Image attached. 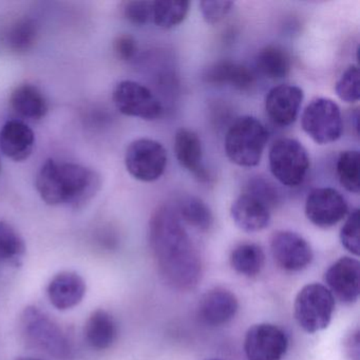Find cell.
I'll return each instance as SVG.
<instances>
[{
  "label": "cell",
  "mask_w": 360,
  "mask_h": 360,
  "mask_svg": "<svg viewBox=\"0 0 360 360\" xmlns=\"http://www.w3.org/2000/svg\"><path fill=\"white\" fill-rule=\"evenodd\" d=\"M98 172L75 163L47 160L37 172V193L48 205L70 206L75 210L89 203L101 189Z\"/></svg>",
  "instance_id": "obj_2"
},
{
  "label": "cell",
  "mask_w": 360,
  "mask_h": 360,
  "mask_svg": "<svg viewBox=\"0 0 360 360\" xmlns=\"http://www.w3.org/2000/svg\"><path fill=\"white\" fill-rule=\"evenodd\" d=\"M269 169L274 178L288 187L302 184L309 169V157L299 141L282 138L271 145L269 153Z\"/></svg>",
  "instance_id": "obj_6"
},
{
  "label": "cell",
  "mask_w": 360,
  "mask_h": 360,
  "mask_svg": "<svg viewBox=\"0 0 360 360\" xmlns=\"http://www.w3.org/2000/svg\"><path fill=\"white\" fill-rule=\"evenodd\" d=\"M305 216L319 229H330L338 224L349 214L347 200L330 187L315 188L305 200Z\"/></svg>",
  "instance_id": "obj_10"
},
{
  "label": "cell",
  "mask_w": 360,
  "mask_h": 360,
  "mask_svg": "<svg viewBox=\"0 0 360 360\" xmlns=\"http://www.w3.org/2000/svg\"><path fill=\"white\" fill-rule=\"evenodd\" d=\"M243 193H250L264 202L271 210H275L281 202V193L278 187L263 176H255L248 181Z\"/></svg>",
  "instance_id": "obj_30"
},
{
  "label": "cell",
  "mask_w": 360,
  "mask_h": 360,
  "mask_svg": "<svg viewBox=\"0 0 360 360\" xmlns=\"http://www.w3.org/2000/svg\"><path fill=\"white\" fill-rule=\"evenodd\" d=\"M233 6V1L227 0H204L200 3V11L207 24L216 25L231 13Z\"/></svg>",
  "instance_id": "obj_33"
},
{
  "label": "cell",
  "mask_w": 360,
  "mask_h": 360,
  "mask_svg": "<svg viewBox=\"0 0 360 360\" xmlns=\"http://www.w3.org/2000/svg\"><path fill=\"white\" fill-rule=\"evenodd\" d=\"M115 56L123 62H129L138 53V44L130 34H121L113 41Z\"/></svg>",
  "instance_id": "obj_35"
},
{
  "label": "cell",
  "mask_w": 360,
  "mask_h": 360,
  "mask_svg": "<svg viewBox=\"0 0 360 360\" xmlns=\"http://www.w3.org/2000/svg\"><path fill=\"white\" fill-rule=\"evenodd\" d=\"M112 100L122 115L144 121H157L163 106L150 89L134 81H122L113 90Z\"/></svg>",
  "instance_id": "obj_9"
},
{
  "label": "cell",
  "mask_w": 360,
  "mask_h": 360,
  "mask_svg": "<svg viewBox=\"0 0 360 360\" xmlns=\"http://www.w3.org/2000/svg\"><path fill=\"white\" fill-rule=\"evenodd\" d=\"M22 332L33 347L45 352L56 360H69L73 349L70 340L62 328L47 314L37 307L25 309L22 315Z\"/></svg>",
  "instance_id": "obj_4"
},
{
  "label": "cell",
  "mask_w": 360,
  "mask_h": 360,
  "mask_svg": "<svg viewBox=\"0 0 360 360\" xmlns=\"http://www.w3.org/2000/svg\"><path fill=\"white\" fill-rule=\"evenodd\" d=\"M269 141V132L257 117H238L227 130L224 149L231 163L240 167L259 165Z\"/></svg>",
  "instance_id": "obj_3"
},
{
  "label": "cell",
  "mask_w": 360,
  "mask_h": 360,
  "mask_svg": "<svg viewBox=\"0 0 360 360\" xmlns=\"http://www.w3.org/2000/svg\"><path fill=\"white\" fill-rule=\"evenodd\" d=\"M0 172H1V162H0Z\"/></svg>",
  "instance_id": "obj_38"
},
{
  "label": "cell",
  "mask_w": 360,
  "mask_h": 360,
  "mask_svg": "<svg viewBox=\"0 0 360 360\" xmlns=\"http://www.w3.org/2000/svg\"><path fill=\"white\" fill-rule=\"evenodd\" d=\"M360 75L357 66H349L335 85V92L342 102L357 103L360 98Z\"/></svg>",
  "instance_id": "obj_31"
},
{
  "label": "cell",
  "mask_w": 360,
  "mask_h": 360,
  "mask_svg": "<svg viewBox=\"0 0 360 360\" xmlns=\"http://www.w3.org/2000/svg\"><path fill=\"white\" fill-rule=\"evenodd\" d=\"M334 309V296L323 284H307L295 299V319L309 334L326 330L330 323Z\"/></svg>",
  "instance_id": "obj_5"
},
{
  "label": "cell",
  "mask_w": 360,
  "mask_h": 360,
  "mask_svg": "<svg viewBox=\"0 0 360 360\" xmlns=\"http://www.w3.org/2000/svg\"><path fill=\"white\" fill-rule=\"evenodd\" d=\"M340 241L343 248L354 256H359V210L349 212L345 224L341 227Z\"/></svg>",
  "instance_id": "obj_32"
},
{
  "label": "cell",
  "mask_w": 360,
  "mask_h": 360,
  "mask_svg": "<svg viewBox=\"0 0 360 360\" xmlns=\"http://www.w3.org/2000/svg\"><path fill=\"white\" fill-rule=\"evenodd\" d=\"M176 214L183 223L200 231H208L214 225L210 206L195 195H186L179 201Z\"/></svg>",
  "instance_id": "obj_24"
},
{
  "label": "cell",
  "mask_w": 360,
  "mask_h": 360,
  "mask_svg": "<svg viewBox=\"0 0 360 360\" xmlns=\"http://www.w3.org/2000/svg\"><path fill=\"white\" fill-rule=\"evenodd\" d=\"M239 309L237 297L224 288L207 290L200 299L198 315L206 326H221L235 318Z\"/></svg>",
  "instance_id": "obj_15"
},
{
  "label": "cell",
  "mask_w": 360,
  "mask_h": 360,
  "mask_svg": "<svg viewBox=\"0 0 360 360\" xmlns=\"http://www.w3.org/2000/svg\"><path fill=\"white\" fill-rule=\"evenodd\" d=\"M10 104L18 115L33 121L44 119L49 111L43 92L31 84L18 86L10 96Z\"/></svg>",
  "instance_id": "obj_21"
},
{
  "label": "cell",
  "mask_w": 360,
  "mask_h": 360,
  "mask_svg": "<svg viewBox=\"0 0 360 360\" xmlns=\"http://www.w3.org/2000/svg\"><path fill=\"white\" fill-rule=\"evenodd\" d=\"M359 151L345 150L339 155L336 172L341 186L349 193L358 195L360 191Z\"/></svg>",
  "instance_id": "obj_28"
},
{
  "label": "cell",
  "mask_w": 360,
  "mask_h": 360,
  "mask_svg": "<svg viewBox=\"0 0 360 360\" xmlns=\"http://www.w3.org/2000/svg\"><path fill=\"white\" fill-rule=\"evenodd\" d=\"M84 335L92 349L104 351L112 347L117 340V322L108 311L96 309L88 318Z\"/></svg>",
  "instance_id": "obj_22"
},
{
  "label": "cell",
  "mask_w": 360,
  "mask_h": 360,
  "mask_svg": "<svg viewBox=\"0 0 360 360\" xmlns=\"http://www.w3.org/2000/svg\"><path fill=\"white\" fill-rule=\"evenodd\" d=\"M301 127L316 144H330L342 136V113L334 101L315 98L303 110Z\"/></svg>",
  "instance_id": "obj_7"
},
{
  "label": "cell",
  "mask_w": 360,
  "mask_h": 360,
  "mask_svg": "<svg viewBox=\"0 0 360 360\" xmlns=\"http://www.w3.org/2000/svg\"><path fill=\"white\" fill-rule=\"evenodd\" d=\"M26 252L24 239L6 221L0 220V262H16Z\"/></svg>",
  "instance_id": "obj_29"
},
{
  "label": "cell",
  "mask_w": 360,
  "mask_h": 360,
  "mask_svg": "<svg viewBox=\"0 0 360 360\" xmlns=\"http://www.w3.org/2000/svg\"><path fill=\"white\" fill-rule=\"evenodd\" d=\"M359 330H354L343 341L345 356L349 360H360Z\"/></svg>",
  "instance_id": "obj_36"
},
{
  "label": "cell",
  "mask_w": 360,
  "mask_h": 360,
  "mask_svg": "<svg viewBox=\"0 0 360 360\" xmlns=\"http://www.w3.org/2000/svg\"><path fill=\"white\" fill-rule=\"evenodd\" d=\"M273 210L258 198L242 193L231 204V216L245 233H258L269 226Z\"/></svg>",
  "instance_id": "obj_17"
},
{
  "label": "cell",
  "mask_w": 360,
  "mask_h": 360,
  "mask_svg": "<svg viewBox=\"0 0 360 360\" xmlns=\"http://www.w3.org/2000/svg\"><path fill=\"white\" fill-rule=\"evenodd\" d=\"M149 244L158 271L169 288L193 290L202 277V261L176 208L162 205L149 222Z\"/></svg>",
  "instance_id": "obj_1"
},
{
  "label": "cell",
  "mask_w": 360,
  "mask_h": 360,
  "mask_svg": "<svg viewBox=\"0 0 360 360\" xmlns=\"http://www.w3.org/2000/svg\"><path fill=\"white\" fill-rule=\"evenodd\" d=\"M37 28L30 18H20L10 25L4 34L6 46L16 53L29 51L37 41Z\"/></svg>",
  "instance_id": "obj_27"
},
{
  "label": "cell",
  "mask_w": 360,
  "mask_h": 360,
  "mask_svg": "<svg viewBox=\"0 0 360 360\" xmlns=\"http://www.w3.org/2000/svg\"><path fill=\"white\" fill-rule=\"evenodd\" d=\"M271 252L280 269L292 273L307 269L314 258L309 242L302 236L290 231H278L273 233Z\"/></svg>",
  "instance_id": "obj_12"
},
{
  "label": "cell",
  "mask_w": 360,
  "mask_h": 360,
  "mask_svg": "<svg viewBox=\"0 0 360 360\" xmlns=\"http://www.w3.org/2000/svg\"><path fill=\"white\" fill-rule=\"evenodd\" d=\"M153 1H127L123 6V15L130 24L144 26L151 20Z\"/></svg>",
  "instance_id": "obj_34"
},
{
  "label": "cell",
  "mask_w": 360,
  "mask_h": 360,
  "mask_svg": "<svg viewBox=\"0 0 360 360\" xmlns=\"http://www.w3.org/2000/svg\"><path fill=\"white\" fill-rule=\"evenodd\" d=\"M125 165L130 176L141 182H155L167 166V151L153 139L142 138L130 143L125 153Z\"/></svg>",
  "instance_id": "obj_8"
},
{
  "label": "cell",
  "mask_w": 360,
  "mask_h": 360,
  "mask_svg": "<svg viewBox=\"0 0 360 360\" xmlns=\"http://www.w3.org/2000/svg\"><path fill=\"white\" fill-rule=\"evenodd\" d=\"M191 3L185 0H159L153 1L151 20L155 26L169 30L184 22Z\"/></svg>",
  "instance_id": "obj_26"
},
{
  "label": "cell",
  "mask_w": 360,
  "mask_h": 360,
  "mask_svg": "<svg viewBox=\"0 0 360 360\" xmlns=\"http://www.w3.org/2000/svg\"><path fill=\"white\" fill-rule=\"evenodd\" d=\"M214 360H218V359H214Z\"/></svg>",
  "instance_id": "obj_39"
},
{
  "label": "cell",
  "mask_w": 360,
  "mask_h": 360,
  "mask_svg": "<svg viewBox=\"0 0 360 360\" xmlns=\"http://www.w3.org/2000/svg\"><path fill=\"white\" fill-rule=\"evenodd\" d=\"M85 280L75 271H62L54 276L48 285L50 302L60 311L77 307L85 297Z\"/></svg>",
  "instance_id": "obj_19"
},
{
  "label": "cell",
  "mask_w": 360,
  "mask_h": 360,
  "mask_svg": "<svg viewBox=\"0 0 360 360\" xmlns=\"http://www.w3.org/2000/svg\"><path fill=\"white\" fill-rule=\"evenodd\" d=\"M288 349V335L274 324H255L248 328L244 338L248 360H282Z\"/></svg>",
  "instance_id": "obj_11"
},
{
  "label": "cell",
  "mask_w": 360,
  "mask_h": 360,
  "mask_svg": "<svg viewBox=\"0 0 360 360\" xmlns=\"http://www.w3.org/2000/svg\"><path fill=\"white\" fill-rule=\"evenodd\" d=\"M304 94L296 85H278L265 96V111L275 125L288 127L298 117Z\"/></svg>",
  "instance_id": "obj_14"
},
{
  "label": "cell",
  "mask_w": 360,
  "mask_h": 360,
  "mask_svg": "<svg viewBox=\"0 0 360 360\" xmlns=\"http://www.w3.org/2000/svg\"><path fill=\"white\" fill-rule=\"evenodd\" d=\"M34 146V132L22 121L11 120L0 129V150L12 161H26Z\"/></svg>",
  "instance_id": "obj_18"
},
{
  "label": "cell",
  "mask_w": 360,
  "mask_h": 360,
  "mask_svg": "<svg viewBox=\"0 0 360 360\" xmlns=\"http://www.w3.org/2000/svg\"><path fill=\"white\" fill-rule=\"evenodd\" d=\"M256 67L267 79H280L288 77L292 68L290 53L279 45H269L256 56Z\"/></svg>",
  "instance_id": "obj_23"
},
{
  "label": "cell",
  "mask_w": 360,
  "mask_h": 360,
  "mask_svg": "<svg viewBox=\"0 0 360 360\" xmlns=\"http://www.w3.org/2000/svg\"><path fill=\"white\" fill-rule=\"evenodd\" d=\"M326 288L334 298L345 304L356 302L360 295V263L351 257H341L324 274Z\"/></svg>",
  "instance_id": "obj_13"
},
{
  "label": "cell",
  "mask_w": 360,
  "mask_h": 360,
  "mask_svg": "<svg viewBox=\"0 0 360 360\" xmlns=\"http://www.w3.org/2000/svg\"><path fill=\"white\" fill-rule=\"evenodd\" d=\"M174 150L181 167L200 182L210 181V172L204 165L201 139L197 132L189 128H180L174 136Z\"/></svg>",
  "instance_id": "obj_16"
},
{
  "label": "cell",
  "mask_w": 360,
  "mask_h": 360,
  "mask_svg": "<svg viewBox=\"0 0 360 360\" xmlns=\"http://www.w3.org/2000/svg\"><path fill=\"white\" fill-rule=\"evenodd\" d=\"M203 79L212 85L231 86L240 91H248L256 83V77L250 68L227 60L210 65L204 71Z\"/></svg>",
  "instance_id": "obj_20"
},
{
  "label": "cell",
  "mask_w": 360,
  "mask_h": 360,
  "mask_svg": "<svg viewBox=\"0 0 360 360\" xmlns=\"http://www.w3.org/2000/svg\"><path fill=\"white\" fill-rule=\"evenodd\" d=\"M229 261L231 267L240 275L256 277L264 266L265 255L257 244H240L231 252Z\"/></svg>",
  "instance_id": "obj_25"
},
{
  "label": "cell",
  "mask_w": 360,
  "mask_h": 360,
  "mask_svg": "<svg viewBox=\"0 0 360 360\" xmlns=\"http://www.w3.org/2000/svg\"><path fill=\"white\" fill-rule=\"evenodd\" d=\"M18 360H41V359H39V358H33V357H22V358H18Z\"/></svg>",
  "instance_id": "obj_37"
}]
</instances>
